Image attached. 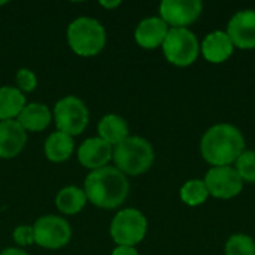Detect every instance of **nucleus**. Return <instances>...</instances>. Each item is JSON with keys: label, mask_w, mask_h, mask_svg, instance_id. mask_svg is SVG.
<instances>
[{"label": "nucleus", "mask_w": 255, "mask_h": 255, "mask_svg": "<svg viewBox=\"0 0 255 255\" xmlns=\"http://www.w3.org/2000/svg\"><path fill=\"white\" fill-rule=\"evenodd\" d=\"M244 151V134L232 124L212 126L205 131L200 140V152L214 167L232 166Z\"/></svg>", "instance_id": "f257e3e1"}, {"label": "nucleus", "mask_w": 255, "mask_h": 255, "mask_svg": "<svg viewBox=\"0 0 255 255\" xmlns=\"http://www.w3.org/2000/svg\"><path fill=\"white\" fill-rule=\"evenodd\" d=\"M128 181L117 167L105 166L93 170L85 179V196L94 206L114 209L124 203L128 196Z\"/></svg>", "instance_id": "f03ea898"}, {"label": "nucleus", "mask_w": 255, "mask_h": 255, "mask_svg": "<svg viewBox=\"0 0 255 255\" xmlns=\"http://www.w3.org/2000/svg\"><path fill=\"white\" fill-rule=\"evenodd\" d=\"M112 158L115 167L124 175H140L154 163L152 145L139 136H128L121 143L114 146Z\"/></svg>", "instance_id": "7ed1b4c3"}, {"label": "nucleus", "mask_w": 255, "mask_h": 255, "mask_svg": "<svg viewBox=\"0 0 255 255\" xmlns=\"http://www.w3.org/2000/svg\"><path fill=\"white\" fill-rule=\"evenodd\" d=\"M67 42L78 55L91 57L105 48L106 31L97 19L79 16L72 21L67 28Z\"/></svg>", "instance_id": "20e7f679"}, {"label": "nucleus", "mask_w": 255, "mask_h": 255, "mask_svg": "<svg viewBox=\"0 0 255 255\" xmlns=\"http://www.w3.org/2000/svg\"><path fill=\"white\" fill-rule=\"evenodd\" d=\"M161 48L167 61L179 67L193 64L200 54V42L188 28H170Z\"/></svg>", "instance_id": "39448f33"}, {"label": "nucleus", "mask_w": 255, "mask_h": 255, "mask_svg": "<svg viewBox=\"0 0 255 255\" xmlns=\"http://www.w3.org/2000/svg\"><path fill=\"white\" fill-rule=\"evenodd\" d=\"M148 221L140 211L123 209L111 223V236L118 247H134L143 241Z\"/></svg>", "instance_id": "423d86ee"}, {"label": "nucleus", "mask_w": 255, "mask_h": 255, "mask_svg": "<svg viewBox=\"0 0 255 255\" xmlns=\"http://www.w3.org/2000/svg\"><path fill=\"white\" fill-rule=\"evenodd\" d=\"M54 120L58 131L76 136L81 134L88 124V109L81 99L66 96L55 103Z\"/></svg>", "instance_id": "0eeeda50"}, {"label": "nucleus", "mask_w": 255, "mask_h": 255, "mask_svg": "<svg viewBox=\"0 0 255 255\" xmlns=\"http://www.w3.org/2000/svg\"><path fill=\"white\" fill-rule=\"evenodd\" d=\"M34 242L46 250H58L69 244L72 238V229L69 223L55 215L40 217L34 226Z\"/></svg>", "instance_id": "6e6552de"}, {"label": "nucleus", "mask_w": 255, "mask_h": 255, "mask_svg": "<svg viewBox=\"0 0 255 255\" xmlns=\"http://www.w3.org/2000/svg\"><path fill=\"white\" fill-rule=\"evenodd\" d=\"M203 182L209 191V196L224 200L236 197L244 188L242 178L232 166L209 169V172L205 175Z\"/></svg>", "instance_id": "1a4fd4ad"}, {"label": "nucleus", "mask_w": 255, "mask_h": 255, "mask_svg": "<svg viewBox=\"0 0 255 255\" xmlns=\"http://www.w3.org/2000/svg\"><path fill=\"white\" fill-rule=\"evenodd\" d=\"M200 0H163L160 4V18L172 28H187L202 13Z\"/></svg>", "instance_id": "9d476101"}, {"label": "nucleus", "mask_w": 255, "mask_h": 255, "mask_svg": "<svg viewBox=\"0 0 255 255\" xmlns=\"http://www.w3.org/2000/svg\"><path fill=\"white\" fill-rule=\"evenodd\" d=\"M236 48L253 49L255 48V10L245 9L236 12L229 21L226 31Z\"/></svg>", "instance_id": "9b49d317"}, {"label": "nucleus", "mask_w": 255, "mask_h": 255, "mask_svg": "<svg viewBox=\"0 0 255 255\" xmlns=\"http://www.w3.org/2000/svg\"><path fill=\"white\" fill-rule=\"evenodd\" d=\"M114 146L109 145L106 140L100 137H90L87 139L78 149L79 163L91 170H97L100 167L108 166L109 160L112 158Z\"/></svg>", "instance_id": "f8f14e48"}, {"label": "nucleus", "mask_w": 255, "mask_h": 255, "mask_svg": "<svg viewBox=\"0 0 255 255\" xmlns=\"http://www.w3.org/2000/svg\"><path fill=\"white\" fill-rule=\"evenodd\" d=\"M27 134L16 120L0 121V158H13L25 146Z\"/></svg>", "instance_id": "ddd939ff"}, {"label": "nucleus", "mask_w": 255, "mask_h": 255, "mask_svg": "<svg viewBox=\"0 0 255 255\" xmlns=\"http://www.w3.org/2000/svg\"><path fill=\"white\" fill-rule=\"evenodd\" d=\"M167 24L160 16H149L142 19L134 31L136 42L145 49H154L163 45L167 36Z\"/></svg>", "instance_id": "4468645a"}, {"label": "nucleus", "mask_w": 255, "mask_h": 255, "mask_svg": "<svg viewBox=\"0 0 255 255\" xmlns=\"http://www.w3.org/2000/svg\"><path fill=\"white\" fill-rule=\"evenodd\" d=\"M233 49H235V45L230 40L229 34L221 30H215L206 34V37L203 39L200 45V51L203 57L209 63H215V64L224 63L226 60H229L230 55L233 54Z\"/></svg>", "instance_id": "2eb2a0df"}, {"label": "nucleus", "mask_w": 255, "mask_h": 255, "mask_svg": "<svg viewBox=\"0 0 255 255\" xmlns=\"http://www.w3.org/2000/svg\"><path fill=\"white\" fill-rule=\"evenodd\" d=\"M16 121L24 130L28 131H42L51 123V112L42 103H30L25 105Z\"/></svg>", "instance_id": "dca6fc26"}, {"label": "nucleus", "mask_w": 255, "mask_h": 255, "mask_svg": "<svg viewBox=\"0 0 255 255\" xmlns=\"http://www.w3.org/2000/svg\"><path fill=\"white\" fill-rule=\"evenodd\" d=\"M99 134L100 139L106 140L109 145L115 146L128 137V126L124 118L115 114H109L103 117L99 123Z\"/></svg>", "instance_id": "f3484780"}, {"label": "nucleus", "mask_w": 255, "mask_h": 255, "mask_svg": "<svg viewBox=\"0 0 255 255\" xmlns=\"http://www.w3.org/2000/svg\"><path fill=\"white\" fill-rule=\"evenodd\" d=\"M43 149H45V155L48 160H51L54 163H61L72 155L73 139H72V136H69L66 133L55 131L46 139Z\"/></svg>", "instance_id": "a211bd4d"}, {"label": "nucleus", "mask_w": 255, "mask_h": 255, "mask_svg": "<svg viewBox=\"0 0 255 255\" xmlns=\"http://www.w3.org/2000/svg\"><path fill=\"white\" fill-rule=\"evenodd\" d=\"M25 106L24 94L15 87H1L0 88V120L7 121L18 118L21 111Z\"/></svg>", "instance_id": "6ab92c4d"}, {"label": "nucleus", "mask_w": 255, "mask_h": 255, "mask_svg": "<svg viewBox=\"0 0 255 255\" xmlns=\"http://www.w3.org/2000/svg\"><path fill=\"white\" fill-rule=\"evenodd\" d=\"M87 203L85 191L78 187H64L55 197V206L66 215H75L82 211Z\"/></svg>", "instance_id": "aec40b11"}, {"label": "nucleus", "mask_w": 255, "mask_h": 255, "mask_svg": "<svg viewBox=\"0 0 255 255\" xmlns=\"http://www.w3.org/2000/svg\"><path fill=\"white\" fill-rule=\"evenodd\" d=\"M179 194H181V200L188 206H199V205L205 203L206 199L209 197V191L202 179L187 181L182 185Z\"/></svg>", "instance_id": "412c9836"}, {"label": "nucleus", "mask_w": 255, "mask_h": 255, "mask_svg": "<svg viewBox=\"0 0 255 255\" xmlns=\"http://www.w3.org/2000/svg\"><path fill=\"white\" fill-rule=\"evenodd\" d=\"M226 255H255L254 239L248 235H233L226 244Z\"/></svg>", "instance_id": "4be33fe9"}, {"label": "nucleus", "mask_w": 255, "mask_h": 255, "mask_svg": "<svg viewBox=\"0 0 255 255\" xmlns=\"http://www.w3.org/2000/svg\"><path fill=\"white\" fill-rule=\"evenodd\" d=\"M235 169L244 182H255V151H244L235 161Z\"/></svg>", "instance_id": "5701e85b"}, {"label": "nucleus", "mask_w": 255, "mask_h": 255, "mask_svg": "<svg viewBox=\"0 0 255 255\" xmlns=\"http://www.w3.org/2000/svg\"><path fill=\"white\" fill-rule=\"evenodd\" d=\"M16 84H18V90L22 93H28L33 91L37 85V78L36 75L30 70V69H19L16 72Z\"/></svg>", "instance_id": "b1692460"}, {"label": "nucleus", "mask_w": 255, "mask_h": 255, "mask_svg": "<svg viewBox=\"0 0 255 255\" xmlns=\"http://www.w3.org/2000/svg\"><path fill=\"white\" fill-rule=\"evenodd\" d=\"M13 241L21 245V247H27L34 244V233H33V227L30 226H19L13 230Z\"/></svg>", "instance_id": "393cba45"}, {"label": "nucleus", "mask_w": 255, "mask_h": 255, "mask_svg": "<svg viewBox=\"0 0 255 255\" xmlns=\"http://www.w3.org/2000/svg\"><path fill=\"white\" fill-rule=\"evenodd\" d=\"M112 255H139L134 247H117Z\"/></svg>", "instance_id": "a878e982"}, {"label": "nucleus", "mask_w": 255, "mask_h": 255, "mask_svg": "<svg viewBox=\"0 0 255 255\" xmlns=\"http://www.w3.org/2000/svg\"><path fill=\"white\" fill-rule=\"evenodd\" d=\"M0 255H28L25 251H22V250H18V248H7V250H4L3 253Z\"/></svg>", "instance_id": "bb28decb"}, {"label": "nucleus", "mask_w": 255, "mask_h": 255, "mask_svg": "<svg viewBox=\"0 0 255 255\" xmlns=\"http://www.w3.org/2000/svg\"><path fill=\"white\" fill-rule=\"evenodd\" d=\"M120 0H115V1H100V4L103 6V7H108V9H111V7H115V6H120Z\"/></svg>", "instance_id": "cd10ccee"}]
</instances>
